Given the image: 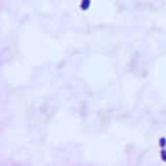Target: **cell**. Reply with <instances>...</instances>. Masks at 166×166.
<instances>
[{"instance_id": "cell-1", "label": "cell", "mask_w": 166, "mask_h": 166, "mask_svg": "<svg viewBox=\"0 0 166 166\" xmlns=\"http://www.w3.org/2000/svg\"><path fill=\"white\" fill-rule=\"evenodd\" d=\"M89 5H90V0H83V1H81V5H80L81 11H86L89 8Z\"/></svg>"}, {"instance_id": "cell-2", "label": "cell", "mask_w": 166, "mask_h": 166, "mask_svg": "<svg viewBox=\"0 0 166 166\" xmlns=\"http://www.w3.org/2000/svg\"><path fill=\"white\" fill-rule=\"evenodd\" d=\"M159 145H161V147H165L166 146V138H159Z\"/></svg>"}, {"instance_id": "cell-3", "label": "cell", "mask_w": 166, "mask_h": 166, "mask_svg": "<svg viewBox=\"0 0 166 166\" xmlns=\"http://www.w3.org/2000/svg\"><path fill=\"white\" fill-rule=\"evenodd\" d=\"M161 158H162L164 162H166V150H162L161 152Z\"/></svg>"}]
</instances>
